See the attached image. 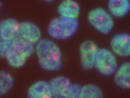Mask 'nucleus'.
<instances>
[{"label": "nucleus", "instance_id": "f257e3e1", "mask_svg": "<svg viewBox=\"0 0 130 98\" xmlns=\"http://www.w3.org/2000/svg\"><path fill=\"white\" fill-rule=\"evenodd\" d=\"M35 52L38 63L43 70L55 72L59 70L63 64L61 51L53 40L42 39L36 45Z\"/></svg>", "mask_w": 130, "mask_h": 98}, {"label": "nucleus", "instance_id": "f03ea898", "mask_svg": "<svg viewBox=\"0 0 130 98\" xmlns=\"http://www.w3.org/2000/svg\"><path fill=\"white\" fill-rule=\"evenodd\" d=\"M77 19L61 17L55 18L49 24L47 32L53 39L65 40L75 35L78 28Z\"/></svg>", "mask_w": 130, "mask_h": 98}, {"label": "nucleus", "instance_id": "7ed1b4c3", "mask_svg": "<svg viewBox=\"0 0 130 98\" xmlns=\"http://www.w3.org/2000/svg\"><path fill=\"white\" fill-rule=\"evenodd\" d=\"M87 19L90 25L102 35H108L114 26L113 17L102 8H96L90 11Z\"/></svg>", "mask_w": 130, "mask_h": 98}, {"label": "nucleus", "instance_id": "20e7f679", "mask_svg": "<svg viewBox=\"0 0 130 98\" xmlns=\"http://www.w3.org/2000/svg\"><path fill=\"white\" fill-rule=\"evenodd\" d=\"M118 68L117 60L114 53L106 48H99L95 62L94 68L102 76L113 75Z\"/></svg>", "mask_w": 130, "mask_h": 98}, {"label": "nucleus", "instance_id": "39448f33", "mask_svg": "<svg viewBox=\"0 0 130 98\" xmlns=\"http://www.w3.org/2000/svg\"><path fill=\"white\" fill-rule=\"evenodd\" d=\"M99 49L96 43L91 40L85 41L81 44L79 55L81 65L84 70H91L94 68L95 58Z\"/></svg>", "mask_w": 130, "mask_h": 98}, {"label": "nucleus", "instance_id": "423d86ee", "mask_svg": "<svg viewBox=\"0 0 130 98\" xmlns=\"http://www.w3.org/2000/svg\"><path fill=\"white\" fill-rule=\"evenodd\" d=\"M18 36L34 45L42 39V32L36 24L25 21L20 23Z\"/></svg>", "mask_w": 130, "mask_h": 98}, {"label": "nucleus", "instance_id": "0eeeda50", "mask_svg": "<svg viewBox=\"0 0 130 98\" xmlns=\"http://www.w3.org/2000/svg\"><path fill=\"white\" fill-rule=\"evenodd\" d=\"M110 46L115 54L121 57L130 56V35L121 33L115 35L111 40Z\"/></svg>", "mask_w": 130, "mask_h": 98}, {"label": "nucleus", "instance_id": "6e6552de", "mask_svg": "<svg viewBox=\"0 0 130 98\" xmlns=\"http://www.w3.org/2000/svg\"><path fill=\"white\" fill-rule=\"evenodd\" d=\"M20 23L13 18H7L0 22V39L11 42L18 36Z\"/></svg>", "mask_w": 130, "mask_h": 98}, {"label": "nucleus", "instance_id": "1a4fd4ad", "mask_svg": "<svg viewBox=\"0 0 130 98\" xmlns=\"http://www.w3.org/2000/svg\"><path fill=\"white\" fill-rule=\"evenodd\" d=\"M72 83L69 79L63 76H58L50 80L49 83L52 97L55 98H67Z\"/></svg>", "mask_w": 130, "mask_h": 98}, {"label": "nucleus", "instance_id": "9d476101", "mask_svg": "<svg viewBox=\"0 0 130 98\" xmlns=\"http://www.w3.org/2000/svg\"><path fill=\"white\" fill-rule=\"evenodd\" d=\"M57 11L60 17L69 19H77L81 11L79 4L73 0H64L59 4Z\"/></svg>", "mask_w": 130, "mask_h": 98}, {"label": "nucleus", "instance_id": "9b49d317", "mask_svg": "<svg viewBox=\"0 0 130 98\" xmlns=\"http://www.w3.org/2000/svg\"><path fill=\"white\" fill-rule=\"evenodd\" d=\"M114 75V81L117 86L122 89H130V61L122 63Z\"/></svg>", "mask_w": 130, "mask_h": 98}, {"label": "nucleus", "instance_id": "f8f14e48", "mask_svg": "<svg viewBox=\"0 0 130 98\" xmlns=\"http://www.w3.org/2000/svg\"><path fill=\"white\" fill-rule=\"evenodd\" d=\"M11 48L19 56L27 60L35 52L34 45L18 36L11 41Z\"/></svg>", "mask_w": 130, "mask_h": 98}, {"label": "nucleus", "instance_id": "ddd939ff", "mask_svg": "<svg viewBox=\"0 0 130 98\" xmlns=\"http://www.w3.org/2000/svg\"><path fill=\"white\" fill-rule=\"evenodd\" d=\"M27 97L29 98L52 97L49 83L43 80L34 83L28 89Z\"/></svg>", "mask_w": 130, "mask_h": 98}, {"label": "nucleus", "instance_id": "4468645a", "mask_svg": "<svg viewBox=\"0 0 130 98\" xmlns=\"http://www.w3.org/2000/svg\"><path fill=\"white\" fill-rule=\"evenodd\" d=\"M108 9L112 17L123 18L130 12V1L129 0H110L108 4Z\"/></svg>", "mask_w": 130, "mask_h": 98}, {"label": "nucleus", "instance_id": "2eb2a0df", "mask_svg": "<svg viewBox=\"0 0 130 98\" xmlns=\"http://www.w3.org/2000/svg\"><path fill=\"white\" fill-rule=\"evenodd\" d=\"M14 84V78L9 72L0 71V97L7 94L13 88Z\"/></svg>", "mask_w": 130, "mask_h": 98}, {"label": "nucleus", "instance_id": "dca6fc26", "mask_svg": "<svg viewBox=\"0 0 130 98\" xmlns=\"http://www.w3.org/2000/svg\"><path fill=\"white\" fill-rule=\"evenodd\" d=\"M103 97L102 90L96 85L89 84L82 86L79 98H101Z\"/></svg>", "mask_w": 130, "mask_h": 98}, {"label": "nucleus", "instance_id": "f3484780", "mask_svg": "<svg viewBox=\"0 0 130 98\" xmlns=\"http://www.w3.org/2000/svg\"><path fill=\"white\" fill-rule=\"evenodd\" d=\"M82 86L77 83H71L67 98H79Z\"/></svg>", "mask_w": 130, "mask_h": 98}, {"label": "nucleus", "instance_id": "a211bd4d", "mask_svg": "<svg viewBox=\"0 0 130 98\" xmlns=\"http://www.w3.org/2000/svg\"><path fill=\"white\" fill-rule=\"evenodd\" d=\"M11 42L0 39V58L5 57L10 48Z\"/></svg>", "mask_w": 130, "mask_h": 98}, {"label": "nucleus", "instance_id": "6ab92c4d", "mask_svg": "<svg viewBox=\"0 0 130 98\" xmlns=\"http://www.w3.org/2000/svg\"><path fill=\"white\" fill-rule=\"evenodd\" d=\"M2 4L1 3V2H0V9H1V8L2 7Z\"/></svg>", "mask_w": 130, "mask_h": 98}]
</instances>
